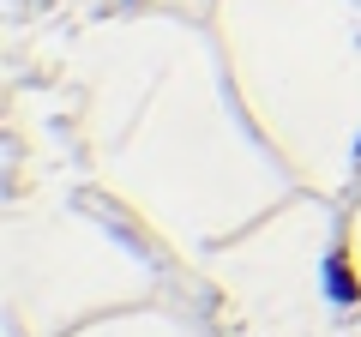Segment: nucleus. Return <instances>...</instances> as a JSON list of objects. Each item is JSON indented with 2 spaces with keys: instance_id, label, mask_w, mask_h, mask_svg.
<instances>
[{
  "instance_id": "2",
  "label": "nucleus",
  "mask_w": 361,
  "mask_h": 337,
  "mask_svg": "<svg viewBox=\"0 0 361 337\" xmlns=\"http://www.w3.org/2000/svg\"><path fill=\"white\" fill-rule=\"evenodd\" d=\"M355 157H361V139H355Z\"/></svg>"
},
{
  "instance_id": "1",
  "label": "nucleus",
  "mask_w": 361,
  "mask_h": 337,
  "mask_svg": "<svg viewBox=\"0 0 361 337\" xmlns=\"http://www.w3.org/2000/svg\"><path fill=\"white\" fill-rule=\"evenodd\" d=\"M325 295L343 301V307L361 301V277H355V265H349V247H337L331 259H325Z\"/></svg>"
}]
</instances>
